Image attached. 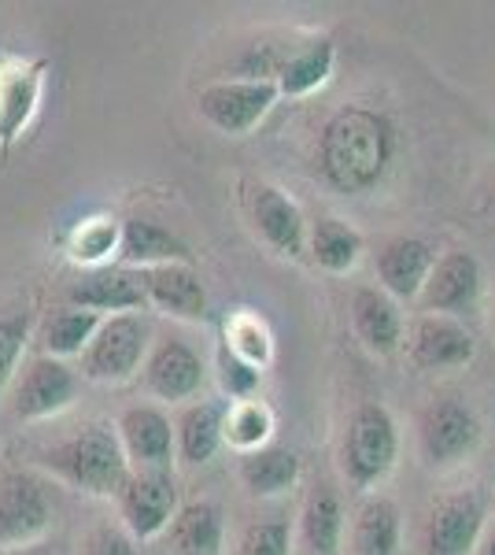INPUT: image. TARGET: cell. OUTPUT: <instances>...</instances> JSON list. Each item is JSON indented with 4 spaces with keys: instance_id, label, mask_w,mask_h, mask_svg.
Wrapping results in <instances>:
<instances>
[{
    "instance_id": "obj_1",
    "label": "cell",
    "mask_w": 495,
    "mask_h": 555,
    "mask_svg": "<svg viewBox=\"0 0 495 555\" xmlns=\"http://www.w3.org/2000/svg\"><path fill=\"white\" fill-rule=\"evenodd\" d=\"M395 159V127L374 107H340L318 141V171L340 193H370Z\"/></svg>"
},
{
    "instance_id": "obj_2",
    "label": "cell",
    "mask_w": 495,
    "mask_h": 555,
    "mask_svg": "<svg viewBox=\"0 0 495 555\" xmlns=\"http://www.w3.org/2000/svg\"><path fill=\"white\" fill-rule=\"evenodd\" d=\"M38 467L60 478L63 486L89 496H119L130 478V460L122 452L119 429L89 423L70 437L38 452Z\"/></svg>"
},
{
    "instance_id": "obj_3",
    "label": "cell",
    "mask_w": 495,
    "mask_h": 555,
    "mask_svg": "<svg viewBox=\"0 0 495 555\" xmlns=\"http://www.w3.org/2000/svg\"><path fill=\"white\" fill-rule=\"evenodd\" d=\"M395 455H400V429L389 408L377 404V400H363L348 415L344 444H340V470L351 489L366 492L377 481L389 478L395 467Z\"/></svg>"
},
{
    "instance_id": "obj_4",
    "label": "cell",
    "mask_w": 495,
    "mask_h": 555,
    "mask_svg": "<svg viewBox=\"0 0 495 555\" xmlns=\"http://www.w3.org/2000/svg\"><path fill=\"white\" fill-rule=\"evenodd\" d=\"M152 352V330L148 322L130 311V315H107L104 326L82 352V374L89 382L119 385L130 382L138 371H145Z\"/></svg>"
},
{
    "instance_id": "obj_5",
    "label": "cell",
    "mask_w": 495,
    "mask_h": 555,
    "mask_svg": "<svg viewBox=\"0 0 495 555\" xmlns=\"http://www.w3.org/2000/svg\"><path fill=\"white\" fill-rule=\"evenodd\" d=\"M277 96H282V89L274 78H226V82H211L200 89L196 107H200L207 127L226 133V138H245L266 119Z\"/></svg>"
},
{
    "instance_id": "obj_6",
    "label": "cell",
    "mask_w": 495,
    "mask_h": 555,
    "mask_svg": "<svg viewBox=\"0 0 495 555\" xmlns=\"http://www.w3.org/2000/svg\"><path fill=\"white\" fill-rule=\"evenodd\" d=\"M56 504L49 486L34 470L0 474V552L26 548L49 533Z\"/></svg>"
},
{
    "instance_id": "obj_7",
    "label": "cell",
    "mask_w": 495,
    "mask_h": 555,
    "mask_svg": "<svg viewBox=\"0 0 495 555\" xmlns=\"http://www.w3.org/2000/svg\"><path fill=\"white\" fill-rule=\"evenodd\" d=\"M481 441V418L458 397H440L418 415V452L433 470L455 467Z\"/></svg>"
},
{
    "instance_id": "obj_8",
    "label": "cell",
    "mask_w": 495,
    "mask_h": 555,
    "mask_svg": "<svg viewBox=\"0 0 495 555\" xmlns=\"http://www.w3.org/2000/svg\"><path fill=\"white\" fill-rule=\"evenodd\" d=\"M489 526V500L477 489L440 496L421 526V555H473Z\"/></svg>"
},
{
    "instance_id": "obj_9",
    "label": "cell",
    "mask_w": 495,
    "mask_h": 555,
    "mask_svg": "<svg viewBox=\"0 0 495 555\" xmlns=\"http://www.w3.org/2000/svg\"><path fill=\"white\" fill-rule=\"evenodd\" d=\"M78 397V374L63 360L52 356H34L19 366L12 389H8V411L23 423H38V418L60 415Z\"/></svg>"
},
{
    "instance_id": "obj_10",
    "label": "cell",
    "mask_w": 495,
    "mask_h": 555,
    "mask_svg": "<svg viewBox=\"0 0 495 555\" xmlns=\"http://www.w3.org/2000/svg\"><path fill=\"white\" fill-rule=\"evenodd\" d=\"M122 526L133 541H156L170 530L178 515V481L174 470H130L119 496Z\"/></svg>"
},
{
    "instance_id": "obj_11",
    "label": "cell",
    "mask_w": 495,
    "mask_h": 555,
    "mask_svg": "<svg viewBox=\"0 0 495 555\" xmlns=\"http://www.w3.org/2000/svg\"><path fill=\"white\" fill-rule=\"evenodd\" d=\"M481 293H484V274L477 256L452 248L433 263L426 289H421V311L426 315H447L463 322L466 315H473L481 308Z\"/></svg>"
},
{
    "instance_id": "obj_12",
    "label": "cell",
    "mask_w": 495,
    "mask_h": 555,
    "mask_svg": "<svg viewBox=\"0 0 495 555\" xmlns=\"http://www.w3.org/2000/svg\"><path fill=\"white\" fill-rule=\"evenodd\" d=\"M403 345H407V360L429 374L458 371V366H466L477 356V341L463 322L447 315H426V311L411 322Z\"/></svg>"
},
{
    "instance_id": "obj_13",
    "label": "cell",
    "mask_w": 495,
    "mask_h": 555,
    "mask_svg": "<svg viewBox=\"0 0 495 555\" xmlns=\"http://www.w3.org/2000/svg\"><path fill=\"white\" fill-rule=\"evenodd\" d=\"M119 441L130 470H170L174 467V423L164 408L138 404L119 415Z\"/></svg>"
},
{
    "instance_id": "obj_14",
    "label": "cell",
    "mask_w": 495,
    "mask_h": 555,
    "mask_svg": "<svg viewBox=\"0 0 495 555\" xmlns=\"http://www.w3.org/2000/svg\"><path fill=\"white\" fill-rule=\"evenodd\" d=\"M145 385L152 389V397L170 400V404L193 400L204 385L200 352L185 337H159L145 360Z\"/></svg>"
},
{
    "instance_id": "obj_15",
    "label": "cell",
    "mask_w": 495,
    "mask_h": 555,
    "mask_svg": "<svg viewBox=\"0 0 495 555\" xmlns=\"http://www.w3.org/2000/svg\"><path fill=\"white\" fill-rule=\"evenodd\" d=\"M248 215L256 234L274 248L277 256H292L300 259L308 253V219L296 204L285 196L277 185H251L248 196Z\"/></svg>"
},
{
    "instance_id": "obj_16",
    "label": "cell",
    "mask_w": 495,
    "mask_h": 555,
    "mask_svg": "<svg viewBox=\"0 0 495 555\" xmlns=\"http://www.w3.org/2000/svg\"><path fill=\"white\" fill-rule=\"evenodd\" d=\"M63 304H75L86 311H112V315H130L138 308H148L145 289H141V274L130 267H96V271L82 274L63 289Z\"/></svg>"
},
{
    "instance_id": "obj_17",
    "label": "cell",
    "mask_w": 495,
    "mask_h": 555,
    "mask_svg": "<svg viewBox=\"0 0 495 555\" xmlns=\"http://www.w3.org/2000/svg\"><path fill=\"white\" fill-rule=\"evenodd\" d=\"M44 70H49L44 60H0V145L19 138L30 115L38 112Z\"/></svg>"
},
{
    "instance_id": "obj_18",
    "label": "cell",
    "mask_w": 495,
    "mask_h": 555,
    "mask_svg": "<svg viewBox=\"0 0 495 555\" xmlns=\"http://www.w3.org/2000/svg\"><path fill=\"white\" fill-rule=\"evenodd\" d=\"M141 274V289H145L148 308L164 311L170 319H185V322H200L207 315V289L200 282V274L188 263H164V267H148Z\"/></svg>"
},
{
    "instance_id": "obj_19",
    "label": "cell",
    "mask_w": 495,
    "mask_h": 555,
    "mask_svg": "<svg viewBox=\"0 0 495 555\" xmlns=\"http://www.w3.org/2000/svg\"><path fill=\"white\" fill-rule=\"evenodd\" d=\"M433 248L421 237H392L377 253V278L392 300H418L433 274Z\"/></svg>"
},
{
    "instance_id": "obj_20",
    "label": "cell",
    "mask_w": 495,
    "mask_h": 555,
    "mask_svg": "<svg viewBox=\"0 0 495 555\" xmlns=\"http://www.w3.org/2000/svg\"><path fill=\"white\" fill-rule=\"evenodd\" d=\"M351 326H355L359 341L377 356H392L403 345L407 330H403V311L381 285H363L351 297Z\"/></svg>"
},
{
    "instance_id": "obj_21",
    "label": "cell",
    "mask_w": 495,
    "mask_h": 555,
    "mask_svg": "<svg viewBox=\"0 0 495 555\" xmlns=\"http://www.w3.org/2000/svg\"><path fill=\"white\" fill-rule=\"evenodd\" d=\"M101 326H104V315H96V311L75 308V304H60V308L44 311L38 319V326H34V345H38L41 356L67 360V356H82Z\"/></svg>"
},
{
    "instance_id": "obj_22",
    "label": "cell",
    "mask_w": 495,
    "mask_h": 555,
    "mask_svg": "<svg viewBox=\"0 0 495 555\" xmlns=\"http://www.w3.org/2000/svg\"><path fill=\"white\" fill-rule=\"evenodd\" d=\"M188 245L178 234L152 219H126L119 237V267L130 271H148L164 263H188Z\"/></svg>"
},
{
    "instance_id": "obj_23",
    "label": "cell",
    "mask_w": 495,
    "mask_h": 555,
    "mask_svg": "<svg viewBox=\"0 0 495 555\" xmlns=\"http://www.w3.org/2000/svg\"><path fill=\"white\" fill-rule=\"evenodd\" d=\"M300 544L308 555H340L344 548V507L329 481H314L303 500Z\"/></svg>"
},
{
    "instance_id": "obj_24",
    "label": "cell",
    "mask_w": 495,
    "mask_h": 555,
    "mask_svg": "<svg viewBox=\"0 0 495 555\" xmlns=\"http://www.w3.org/2000/svg\"><path fill=\"white\" fill-rule=\"evenodd\" d=\"M167 537L174 555H222V544H226L222 507L214 500H193V504L178 507Z\"/></svg>"
},
{
    "instance_id": "obj_25",
    "label": "cell",
    "mask_w": 495,
    "mask_h": 555,
    "mask_svg": "<svg viewBox=\"0 0 495 555\" xmlns=\"http://www.w3.org/2000/svg\"><path fill=\"white\" fill-rule=\"evenodd\" d=\"M226 408L219 404H188L174 423V449H178V460L188 463V467H200V463L211 460L214 452L222 449L226 434Z\"/></svg>"
},
{
    "instance_id": "obj_26",
    "label": "cell",
    "mask_w": 495,
    "mask_h": 555,
    "mask_svg": "<svg viewBox=\"0 0 495 555\" xmlns=\"http://www.w3.org/2000/svg\"><path fill=\"white\" fill-rule=\"evenodd\" d=\"M403 522L389 496H366L351 522V555H400Z\"/></svg>"
},
{
    "instance_id": "obj_27",
    "label": "cell",
    "mask_w": 495,
    "mask_h": 555,
    "mask_svg": "<svg viewBox=\"0 0 495 555\" xmlns=\"http://www.w3.org/2000/svg\"><path fill=\"white\" fill-rule=\"evenodd\" d=\"M333 64H337V49L329 38L308 41L274 67V82L285 96H308L329 82Z\"/></svg>"
},
{
    "instance_id": "obj_28",
    "label": "cell",
    "mask_w": 495,
    "mask_h": 555,
    "mask_svg": "<svg viewBox=\"0 0 495 555\" xmlns=\"http://www.w3.org/2000/svg\"><path fill=\"white\" fill-rule=\"evenodd\" d=\"M296 478H300V455L282 444L240 455V481L251 496H282L296 486Z\"/></svg>"
},
{
    "instance_id": "obj_29",
    "label": "cell",
    "mask_w": 495,
    "mask_h": 555,
    "mask_svg": "<svg viewBox=\"0 0 495 555\" xmlns=\"http://www.w3.org/2000/svg\"><path fill=\"white\" fill-rule=\"evenodd\" d=\"M308 253L322 271L329 274H348L351 267L363 259V237L355 227H348L344 219H318L308 234Z\"/></svg>"
},
{
    "instance_id": "obj_30",
    "label": "cell",
    "mask_w": 495,
    "mask_h": 555,
    "mask_svg": "<svg viewBox=\"0 0 495 555\" xmlns=\"http://www.w3.org/2000/svg\"><path fill=\"white\" fill-rule=\"evenodd\" d=\"M226 441L240 455L266 449L270 434H274V411L263 400H240V404L226 408V426H222Z\"/></svg>"
},
{
    "instance_id": "obj_31",
    "label": "cell",
    "mask_w": 495,
    "mask_h": 555,
    "mask_svg": "<svg viewBox=\"0 0 495 555\" xmlns=\"http://www.w3.org/2000/svg\"><path fill=\"white\" fill-rule=\"evenodd\" d=\"M119 237H122V222L115 219H86L75 227V234H70V259H78V263H89L96 271V267H104V259L119 256Z\"/></svg>"
},
{
    "instance_id": "obj_32",
    "label": "cell",
    "mask_w": 495,
    "mask_h": 555,
    "mask_svg": "<svg viewBox=\"0 0 495 555\" xmlns=\"http://www.w3.org/2000/svg\"><path fill=\"white\" fill-rule=\"evenodd\" d=\"M230 352H237L240 360L251 363V366H263L270 363V356H274V337H270L266 322L259 315H251V311H237V315H230L226 322V341Z\"/></svg>"
},
{
    "instance_id": "obj_33",
    "label": "cell",
    "mask_w": 495,
    "mask_h": 555,
    "mask_svg": "<svg viewBox=\"0 0 495 555\" xmlns=\"http://www.w3.org/2000/svg\"><path fill=\"white\" fill-rule=\"evenodd\" d=\"M34 337L30 311H12V315H0V397L12 389L15 374L23 366V352Z\"/></svg>"
},
{
    "instance_id": "obj_34",
    "label": "cell",
    "mask_w": 495,
    "mask_h": 555,
    "mask_svg": "<svg viewBox=\"0 0 495 555\" xmlns=\"http://www.w3.org/2000/svg\"><path fill=\"white\" fill-rule=\"evenodd\" d=\"M237 555H292V530L285 518H263L251 522L240 537Z\"/></svg>"
},
{
    "instance_id": "obj_35",
    "label": "cell",
    "mask_w": 495,
    "mask_h": 555,
    "mask_svg": "<svg viewBox=\"0 0 495 555\" xmlns=\"http://www.w3.org/2000/svg\"><path fill=\"white\" fill-rule=\"evenodd\" d=\"M259 374H263L259 366L245 363L237 352H230L226 345H219V385L233 404H240V400H256Z\"/></svg>"
},
{
    "instance_id": "obj_36",
    "label": "cell",
    "mask_w": 495,
    "mask_h": 555,
    "mask_svg": "<svg viewBox=\"0 0 495 555\" xmlns=\"http://www.w3.org/2000/svg\"><path fill=\"white\" fill-rule=\"evenodd\" d=\"M78 555H138V541L126 533V526H93L78 541Z\"/></svg>"
},
{
    "instance_id": "obj_37",
    "label": "cell",
    "mask_w": 495,
    "mask_h": 555,
    "mask_svg": "<svg viewBox=\"0 0 495 555\" xmlns=\"http://www.w3.org/2000/svg\"><path fill=\"white\" fill-rule=\"evenodd\" d=\"M473 555H495V518H489V526H484L481 541H477Z\"/></svg>"
},
{
    "instance_id": "obj_38",
    "label": "cell",
    "mask_w": 495,
    "mask_h": 555,
    "mask_svg": "<svg viewBox=\"0 0 495 555\" xmlns=\"http://www.w3.org/2000/svg\"><path fill=\"white\" fill-rule=\"evenodd\" d=\"M492 219H495V193H492Z\"/></svg>"
}]
</instances>
